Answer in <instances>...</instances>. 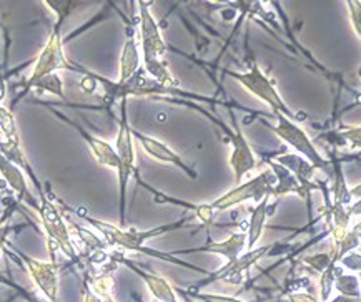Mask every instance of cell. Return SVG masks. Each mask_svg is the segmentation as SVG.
<instances>
[{
    "instance_id": "cell-15",
    "label": "cell",
    "mask_w": 361,
    "mask_h": 302,
    "mask_svg": "<svg viewBox=\"0 0 361 302\" xmlns=\"http://www.w3.org/2000/svg\"><path fill=\"white\" fill-rule=\"evenodd\" d=\"M247 249V231H237L230 234L228 238L224 241H207L205 244L197 246V248H188L182 251H172L175 256L182 254H193V253H210L219 254L225 258L226 261H235L243 254Z\"/></svg>"
},
{
    "instance_id": "cell-11",
    "label": "cell",
    "mask_w": 361,
    "mask_h": 302,
    "mask_svg": "<svg viewBox=\"0 0 361 302\" xmlns=\"http://www.w3.org/2000/svg\"><path fill=\"white\" fill-rule=\"evenodd\" d=\"M150 2H137L138 7V37H140V49L143 65L164 60L169 52V45L161 35L159 22L152 15Z\"/></svg>"
},
{
    "instance_id": "cell-26",
    "label": "cell",
    "mask_w": 361,
    "mask_h": 302,
    "mask_svg": "<svg viewBox=\"0 0 361 302\" xmlns=\"http://www.w3.org/2000/svg\"><path fill=\"white\" fill-rule=\"evenodd\" d=\"M44 6L50 8V11L55 12L57 15V22L66 23V20L71 17V13L75 11V8L82 7V2H73V0H47L44 2Z\"/></svg>"
},
{
    "instance_id": "cell-13",
    "label": "cell",
    "mask_w": 361,
    "mask_h": 302,
    "mask_svg": "<svg viewBox=\"0 0 361 302\" xmlns=\"http://www.w3.org/2000/svg\"><path fill=\"white\" fill-rule=\"evenodd\" d=\"M49 110L52 111L57 118L62 120L63 123H67L68 127H72L78 134H80L83 141H85V145L89 146V150L92 151V155H94L95 161L99 163L100 166H104V168L115 170V171L118 170V156H117V151H115L114 145H110L109 141H105V139H102L99 137H94V134H92L90 132H87L82 125L73 122L72 118H68L66 113H62V111H59L55 108H49Z\"/></svg>"
},
{
    "instance_id": "cell-3",
    "label": "cell",
    "mask_w": 361,
    "mask_h": 302,
    "mask_svg": "<svg viewBox=\"0 0 361 302\" xmlns=\"http://www.w3.org/2000/svg\"><path fill=\"white\" fill-rule=\"evenodd\" d=\"M37 213H39L42 229H44L45 238H47L50 261L55 263V251H60L73 263L80 261V254H78L77 246L73 243L68 221L57 204L54 203V199L49 196L47 191L39 194V209H37Z\"/></svg>"
},
{
    "instance_id": "cell-10",
    "label": "cell",
    "mask_w": 361,
    "mask_h": 302,
    "mask_svg": "<svg viewBox=\"0 0 361 302\" xmlns=\"http://www.w3.org/2000/svg\"><path fill=\"white\" fill-rule=\"evenodd\" d=\"M276 184V176L273 175L271 170L262 171L260 175L253 176L252 180L245 181V183H240L231 188L230 191H226L215 199V201L210 203V206L215 209V213L219 211H226V209L238 206L245 201L260 203L263 198L273 196V189H275Z\"/></svg>"
},
{
    "instance_id": "cell-36",
    "label": "cell",
    "mask_w": 361,
    "mask_h": 302,
    "mask_svg": "<svg viewBox=\"0 0 361 302\" xmlns=\"http://www.w3.org/2000/svg\"><path fill=\"white\" fill-rule=\"evenodd\" d=\"M358 279H360V284H361V272L358 274Z\"/></svg>"
},
{
    "instance_id": "cell-33",
    "label": "cell",
    "mask_w": 361,
    "mask_h": 302,
    "mask_svg": "<svg viewBox=\"0 0 361 302\" xmlns=\"http://www.w3.org/2000/svg\"><path fill=\"white\" fill-rule=\"evenodd\" d=\"M283 301L286 302H322L317 299L312 292H290V294H285Z\"/></svg>"
},
{
    "instance_id": "cell-2",
    "label": "cell",
    "mask_w": 361,
    "mask_h": 302,
    "mask_svg": "<svg viewBox=\"0 0 361 302\" xmlns=\"http://www.w3.org/2000/svg\"><path fill=\"white\" fill-rule=\"evenodd\" d=\"M127 101L128 99L120 100V118H118V133L115 138V151L118 156V213L120 221L118 226L125 227L127 225V188L130 183L132 176H138L135 165V146H133V134L132 127L128 123L127 113Z\"/></svg>"
},
{
    "instance_id": "cell-17",
    "label": "cell",
    "mask_w": 361,
    "mask_h": 302,
    "mask_svg": "<svg viewBox=\"0 0 361 302\" xmlns=\"http://www.w3.org/2000/svg\"><path fill=\"white\" fill-rule=\"evenodd\" d=\"M0 176L6 181L8 188L16 193L17 201L25 203L27 206L34 208L35 211L39 209V198H35L29 189L25 173L17 165H13L12 161H8L2 153H0Z\"/></svg>"
},
{
    "instance_id": "cell-24",
    "label": "cell",
    "mask_w": 361,
    "mask_h": 302,
    "mask_svg": "<svg viewBox=\"0 0 361 302\" xmlns=\"http://www.w3.org/2000/svg\"><path fill=\"white\" fill-rule=\"evenodd\" d=\"M34 90L52 93V95L59 96V99L67 100L66 92H63V80L60 78L59 73H52V75H47V77L42 78L40 82H37L34 85Z\"/></svg>"
},
{
    "instance_id": "cell-21",
    "label": "cell",
    "mask_w": 361,
    "mask_h": 302,
    "mask_svg": "<svg viewBox=\"0 0 361 302\" xmlns=\"http://www.w3.org/2000/svg\"><path fill=\"white\" fill-rule=\"evenodd\" d=\"M326 141L333 146L338 148H350L353 151H361V125L353 127V125H341L331 132L325 134Z\"/></svg>"
},
{
    "instance_id": "cell-23",
    "label": "cell",
    "mask_w": 361,
    "mask_h": 302,
    "mask_svg": "<svg viewBox=\"0 0 361 302\" xmlns=\"http://www.w3.org/2000/svg\"><path fill=\"white\" fill-rule=\"evenodd\" d=\"M335 289L343 296L361 297V284L356 274H343L341 271L338 272L336 281H335Z\"/></svg>"
},
{
    "instance_id": "cell-27",
    "label": "cell",
    "mask_w": 361,
    "mask_h": 302,
    "mask_svg": "<svg viewBox=\"0 0 361 302\" xmlns=\"http://www.w3.org/2000/svg\"><path fill=\"white\" fill-rule=\"evenodd\" d=\"M177 292L183 294L190 299H195L198 302H252V301H243L238 299L235 296H224V294H212V292H202V291H188V289H180L177 287Z\"/></svg>"
},
{
    "instance_id": "cell-28",
    "label": "cell",
    "mask_w": 361,
    "mask_h": 302,
    "mask_svg": "<svg viewBox=\"0 0 361 302\" xmlns=\"http://www.w3.org/2000/svg\"><path fill=\"white\" fill-rule=\"evenodd\" d=\"M331 263H333V253H317V254L303 258L305 268H307L312 274H318V276H320V274L325 271Z\"/></svg>"
},
{
    "instance_id": "cell-19",
    "label": "cell",
    "mask_w": 361,
    "mask_h": 302,
    "mask_svg": "<svg viewBox=\"0 0 361 302\" xmlns=\"http://www.w3.org/2000/svg\"><path fill=\"white\" fill-rule=\"evenodd\" d=\"M273 160L279 161L280 165H283L285 168L288 170L296 180H298V183L302 184V188L310 194V196H312L314 189H318V184L313 183L312 180L314 170L317 168H314L312 163L305 160L303 156L296 155V153L295 155L288 153V155H279L276 158H273Z\"/></svg>"
},
{
    "instance_id": "cell-18",
    "label": "cell",
    "mask_w": 361,
    "mask_h": 302,
    "mask_svg": "<svg viewBox=\"0 0 361 302\" xmlns=\"http://www.w3.org/2000/svg\"><path fill=\"white\" fill-rule=\"evenodd\" d=\"M142 68V50L138 46L137 34L133 29H128L125 37L122 54H120L118 62V83H125L135 75Z\"/></svg>"
},
{
    "instance_id": "cell-8",
    "label": "cell",
    "mask_w": 361,
    "mask_h": 302,
    "mask_svg": "<svg viewBox=\"0 0 361 302\" xmlns=\"http://www.w3.org/2000/svg\"><path fill=\"white\" fill-rule=\"evenodd\" d=\"M4 253L27 269V272H29V276L32 277V281H34L37 289L42 292V296H44L45 299L50 302H59L60 287L57 263L40 261V259L32 258V256L25 254L24 251L16 248V246L8 243V241L6 248H4Z\"/></svg>"
},
{
    "instance_id": "cell-29",
    "label": "cell",
    "mask_w": 361,
    "mask_h": 302,
    "mask_svg": "<svg viewBox=\"0 0 361 302\" xmlns=\"http://www.w3.org/2000/svg\"><path fill=\"white\" fill-rule=\"evenodd\" d=\"M0 284H6V286L11 287V289L16 291L17 296L20 297V299H24L25 302H50L47 299H40V297L37 296L35 292H32L30 289H25L24 286L17 284V282L11 281V279H7L6 276H2V274H0Z\"/></svg>"
},
{
    "instance_id": "cell-12",
    "label": "cell",
    "mask_w": 361,
    "mask_h": 302,
    "mask_svg": "<svg viewBox=\"0 0 361 302\" xmlns=\"http://www.w3.org/2000/svg\"><path fill=\"white\" fill-rule=\"evenodd\" d=\"M231 123H233V128H228L226 125L216 122L220 125V128L224 130L226 138L230 139L231 145V155H230V168L233 171L235 183L240 184L243 181V176L248 175L250 171L257 168V155H255L252 145L248 143L247 137L240 128L237 116H235L233 111L230 110Z\"/></svg>"
},
{
    "instance_id": "cell-34",
    "label": "cell",
    "mask_w": 361,
    "mask_h": 302,
    "mask_svg": "<svg viewBox=\"0 0 361 302\" xmlns=\"http://www.w3.org/2000/svg\"><path fill=\"white\" fill-rule=\"evenodd\" d=\"M82 302H104L99 294H95L94 289H92L89 279H83L82 286Z\"/></svg>"
},
{
    "instance_id": "cell-9",
    "label": "cell",
    "mask_w": 361,
    "mask_h": 302,
    "mask_svg": "<svg viewBox=\"0 0 361 302\" xmlns=\"http://www.w3.org/2000/svg\"><path fill=\"white\" fill-rule=\"evenodd\" d=\"M273 116L276 118V125L270 128L273 130V133L281 139V141L293 148L296 155L303 156L305 160L312 163L317 170H325V171L331 170L330 160L323 158L322 153L317 150V146H314V143L310 139L308 133L305 132L298 123L281 113H276Z\"/></svg>"
},
{
    "instance_id": "cell-5",
    "label": "cell",
    "mask_w": 361,
    "mask_h": 302,
    "mask_svg": "<svg viewBox=\"0 0 361 302\" xmlns=\"http://www.w3.org/2000/svg\"><path fill=\"white\" fill-rule=\"evenodd\" d=\"M224 73L230 78H233V80H237L245 90L250 92L253 96H257L258 100L270 106L273 115L281 113L298 123V116L290 110V106L285 103L283 99H281L279 90L275 88V82L263 72L260 65L255 62V60L250 63V68L247 72H231V70H225Z\"/></svg>"
},
{
    "instance_id": "cell-35",
    "label": "cell",
    "mask_w": 361,
    "mask_h": 302,
    "mask_svg": "<svg viewBox=\"0 0 361 302\" xmlns=\"http://www.w3.org/2000/svg\"><path fill=\"white\" fill-rule=\"evenodd\" d=\"M133 299H135L137 302H145V301H143V299H140V297H138V296H135V294H133Z\"/></svg>"
},
{
    "instance_id": "cell-20",
    "label": "cell",
    "mask_w": 361,
    "mask_h": 302,
    "mask_svg": "<svg viewBox=\"0 0 361 302\" xmlns=\"http://www.w3.org/2000/svg\"><path fill=\"white\" fill-rule=\"evenodd\" d=\"M270 198L271 196L263 198L250 213V220L247 225V251L257 248V243L260 241L263 231H265L267 220L273 215V209H275L276 204L270 206Z\"/></svg>"
},
{
    "instance_id": "cell-31",
    "label": "cell",
    "mask_w": 361,
    "mask_h": 302,
    "mask_svg": "<svg viewBox=\"0 0 361 302\" xmlns=\"http://www.w3.org/2000/svg\"><path fill=\"white\" fill-rule=\"evenodd\" d=\"M345 269H348L350 272L360 274L361 272V253H356V251H351V253L345 254L343 258L338 261Z\"/></svg>"
},
{
    "instance_id": "cell-14",
    "label": "cell",
    "mask_w": 361,
    "mask_h": 302,
    "mask_svg": "<svg viewBox=\"0 0 361 302\" xmlns=\"http://www.w3.org/2000/svg\"><path fill=\"white\" fill-rule=\"evenodd\" d=\"M132 134H133V139H137L138 145L143 148V151H145L148 156H152L154 160L160 163H165V165L175 166V168L183 171V173L190 176L192 180H195L198 176L197 171L193 170L177 151H173L172 148L166 145V143L160 141L159 138L148 137V134H143L142 132H137V130L133 128H132Z\"/></svg>"
},
{
    "instance_id": "cell-25",
    "label": "cell",
    "mask_w": 361,
    "mask_h": 302,
    "mask_svg": "<svg viewBox=\"0 0 361 302\" xmlns=\"http://www.w3.org/2000/svg\"><path fill=\"white\" fill-rule=\"evenodd\" d=\"M92 289H94L95 294H99L104 302H115L114 299V277L110 276V272L105 271L104 274H100L99 277H94L90 281Z\"/></svg>"
},
{
    "instance_id": "cell-6",
    "label": "cell",
    "mask_w": 361,
    "mask_h": 302,
    "mask_svg": "<svg viewBox=\"0 0 361 302\" xmlns=\"http://www.w3.org/2000/svg\"><path fill=\"white\" fill-rule=\"evenodd\" d=\"M275 246L276 244H267V246H260V248L245 251V253L240 256V258L235 259V261H226L224 266L216 269V271L208 272L205 277H202L200 281L195 282V284H190L187 289L202 291L203 287L214 284V282H219V281L230 286H242L243 282L247 281L250 269H252L257 263H260L263 258H267L268 254H271V251L275 249Z\"/></svg>"
},
{
    "instance_id": "cell-32",
    "label": "cell",
    "mask_w": 361,
    "mask_h": 302,
    "mask_svg": "<svg viewBox=\"0 0 361 302\" xmlns=\"http://www.w3.org/2000/svg\"><path fill=\"white\" fill-rule=\"evenodd\" d=\"M346 7H348L350 12V20L353 23V30L361 42V2L350 0V2H346Z\"/></svg>"
},
{
    "instance_id": "cell-4",
    "label": "cell",
    "mask_w": 361,
    "mask_h": 302,
    "mask_svg": "<svg viewBox=\"0 0 361 302\" xmlns=\"http://www.w3.org/2000/svg\"><path fill=\"white\" fill-rule=\"evenodd\" d=\"M62 22H55L54 29L50 32L47 42L42 46L39 57H37L34 63V70H32L30 77L27 78L22 85L20 96L29 93V90L34 88L37 82H40L42 78L52 75V73H59L60 70H71V72H80L85 75L87 70L82 67H75L71 60L67 58L66 52H63V40H62ZM18 96V99H20Z\"/></svg>"
},
{
    "instance_id": "cell-1",
    "label": "cell",
    "mask_w": 361,
    "mask_h": 302,
    "mask_svg": "<svg viewBox=\"0 0 361 302\" xmlns=\"http://www.w3.org/2000/svg\"><path fill=\"white\" fill-rule=\"evenodd\" d=\"M73 213H75L80 220L89 222L94 229L99 231L102 234V238H104L105 243H107V246H114V248H118L123 251H133V253L147 254V256H150V258H155V259H160V261L175 264V266L190 269V271L203 274V276H207V274L210 272V271H207V269L197 268V266H193V264H188L187 261H182V259H180L178 256H175L173 253H164V251H155V249L147 248L145 246L147 241L159 238V236H164V234H166V232L182 229V227L187 226V222L192 221V216H183V218H180L178 221L169 222V225H160L157 227H152V229L138 231V229H133V227L132 229H125V227L115 226V225H112V222H107L104 220H99V218L90 216L89 213H87V209H83V208L73 209Z\"/></svg>"
},
{
    "instance_id": "cell-7",
    "label": "cell",
    "mask_w": 361,
    "mask_h": 302,
    "mask_svg": "<svg viewBox=\"0 0 361 302\" xmlns=\"http://www.w3.org/2000/svg\"><path fill=\"white\" fill-rule=\"evenodd\" d=\"M0 153L29 176L32 184L35 186L37 193H45L44 184H42V181L37 178L30 161L27 160L24 148H22L20 132H18L13 108H7V106L4 105H0Z\"/></svg>"
},
{
    "instance_id": "cell-30",
    "label": "cell",
    "mask_w": 361,
    "mask_h": 302,
    "mask_svg": "<svg viewBox=\"0 0 361 302\" xmlns=\"http://www.w3.org/2000/svg\"><path fill=\"white\" fill-rule=\"evenodd\" d=\"M13 213V206H8L7 209H4V213L0 215V253H4V248L7 244V238L8 232L12 231V226L8 225V220H11Z\"/></svg>"
},
{
    "instance_id": "cell-22",
    "label": "cell",
    "mask_w": 361,
    "mask_h": 302,
    "mask_svg": "<svg viewBox=\"0 0 361 302\" xmlns=\"http://www.w3.org/2000/svg\"><path fill=\"white\" fill-rule=\"evenodd\" d=\"M340 271L341 268L338 266V263L333 261L330 266L320 274V301L322 302H328L331 299V292L335 291V281Z\"/></svg>"
},
{
    "instance_id": "cell-16",
    "label": "cell",
    "mask_w": 361,
    "mask_h": 302,
    "mask_svg": "<svg viewBox=\"0 0 361 302\" xmlns=\"http://www.w3.org/2000/svg\"><path fill=\"white\" fill-rule=\"evenodd\" d=\"M115 258H117L118 264H123V266H127L128 269H130V271L135 272L143 282H145V286L148 287V291H150V294L155 297V301H159V302H180L178 297H177V287H173L172 284H170V282L166 281L165 277L159 276V274L145 271V269L137 266V264L130 261V259L123 258L122 254H115Z\"/></svg>"
}]
</instances>
